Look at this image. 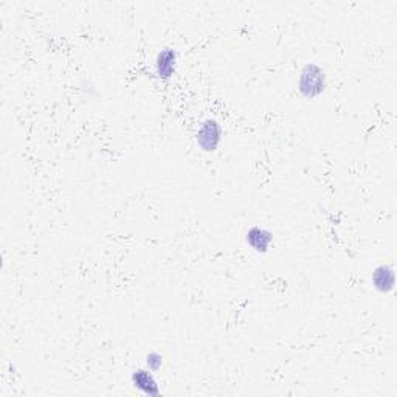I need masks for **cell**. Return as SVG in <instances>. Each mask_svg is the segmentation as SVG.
I'll list each match as a JSON object with an SVG mask.
<instances>
[{
  "instance_id": "6da1fadb",
  "label": "cell",
  "mask_w": 397,
  "mask_h": 397,
  "mask_svg": "<svg viewBox=\"0 0 397 397\" xmlns=\"http://www.w3.org/2000/svg\"><path fill=\"white\" fill-rule=\"evenodd\" d=\"M327 78L323 67L315 63H309L302 67L298 78V92L306 99L321 97L326 92Z\"/></svg>"
},
{
  "instance_id": "7a4b0ae2",
  "label": "cell",
  "mask_w": 397,
  "mask_h": 397,
  "mask_svg": "<svg viewBox=\"0 0 397 397\" xmlns=\"http://www.w3.org/2000/svg\"><path fill=\"white\" fill-rule=\"evenodd\" d=\"M222 136H224V132H222V126L219 124V121L214 118H206L205 121H202L197 131V146L204 152H214L220 145Z\"/></svg>"
},
{
  "instance_id": "3957f363",
  "label": "cell",
  "mask_w": 397,
  "mask_h": 397,
  "mask_svg": "<svg viewBox=\"0 0 397 397\" xmlns=\"http://www.w3.org/2000/svg\"><path fill=\"white\" fill-rule=\"evenodd\" d=\"M132 387L145 396H160V387L156 375L147 368H138L131 374Z\"/></svg>"
},
{
  "instance_id": "277c9868",
  "label": "cell",
  "mask_w": 397,
  "mask_h": 397,
  "mask_svg": "<svg viewBox=\"0 0 397 397\" xmlns=\"http://www.w3.org/2000/svg\"><path fill=\"white\" fill-rule=\"evenodd\" d=\"M177 51L171 47H165L159 51L156 58V73L160 79H170L177 72Z\"/></svg>"
},
{
  "instance_id": "5b68a950",
  "label": "cell",
  "mask_w": 397,
  "mask_h": 397,
  "mask_svg": "<svg viewBox=\"0 0 397 397\" xmlns=\"http://www.w3.org/2000/svg\"><path fill=\"white\" fill-rule=\"evenodd\" d=\"M245 242L252 250H254L259 254H266L273 242V233L268 232L267 228L254 225L247 232Z\"/></svg>"
},
{
  "instance_id": "8992f818",
  "label": "cell",
  "mask_w": 397,
  "mask_h": 397,
  "mask_svg": "<svg viewBox=\"0 0 397 397\" xmlns=\"http://www.w3.org/2000/svg\"><path fill=\"white\" fill-rule=\"evenodd\" d=\"M396 282L394 268L389 264H380L374 268L373 272V286L380 293L393 292Z\"/></svg>"
},
{
  "instance_id": "52a82bcc",
  "label": "cell",
  "mask_w": 397,
  "mask_h": 397,
  "mask_svg": "<svg viewBox=\"0 0 397 397\" xmlns=\"http://www.w3.org/2000/svg\"><path fill=\"white\" fill-rule=\"evenodd\" d=\"M163 366V355L156 353V351H151L149 354H146V368L151 369L152 373H157Z\"/></svg>"
}]
</instances>
